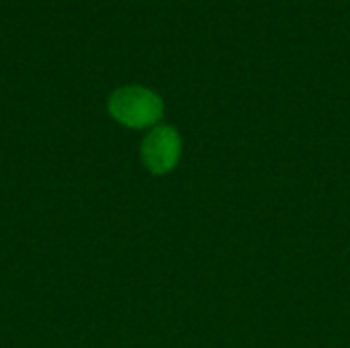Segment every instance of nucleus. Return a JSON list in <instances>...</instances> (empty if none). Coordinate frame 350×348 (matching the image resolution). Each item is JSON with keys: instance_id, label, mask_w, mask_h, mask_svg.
I'll use <instances>...</instances> for the list:
<instances>
[{"instance_id": "1", "label": "nucleus", "mask_w": 350, "mask_h": 348, "mask_svg": "<svg viewBox=\"0 0 350 348\" xmlns=\"http://www.w3.org/2000/svg\"><path fill=\"white\" fill-rule=\"evenodd\" d=\"M109 115L129 129L156 127L164 115V101L152 88L139 84L121 86L109 96Z\"/></svg>"}, {"instance_id": "2", "label": "nucleus", "mask_w": 350, "mask_h": 348, "mask_svg": "<svg viewBox=\"0 0 350 348\" xmlns=\"http://www.w3.org/2000/svg\"><path fill=\"white\" fill-rule=\"evenodd\" d=\"M183 156V137L172 125H156L142 142V162L152 174L172 172Z\"/></svg>"}]
</instances>
